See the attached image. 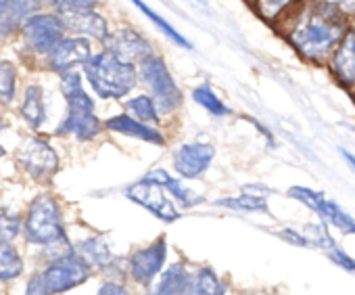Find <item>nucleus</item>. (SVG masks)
<instances>
[{
  "label": "nucleus",
  "mask_w": 355,
  "mask_h": 295,
  "mask_svg": "<svg viewBox=\"0 0 355 295\" xmlns=\"http://www.w3.org/2000/svg\"><path fill=\"white\" fill-rule=\"evenodd\" d=\"M286 40L307 61L324 63L347 32L345 17L318 0H307L293 17H286Z\"/></svg>",
  "instance_id": "1"
},
{
  "label": "nucleus",
  "mask_w": 355,
  "mask_h": 295,
  "mask_svg": "<svg viewBox=\"0 0 355 295\" xmlns=\"http://www.w3.org/2000/svg\"><path fill=\"white\" fill-rule=\"evenodd\" d=\"M84 74L101 99H123L140 80L134 63L123 61L109 51L92 55V59L84 65Z\"/></svg>",
  "instance_id": "2"
},
{
  "label": "nucleus",
  "mask_w": 355,
  "mask_h": 295,
  "mask_svg": "<svg viewBox=\"0 0 355 295\" xmlns=\"http://www.w3.org/2000/svg\"><path fill=\"white\" fill-rule=\"evenodd\" d=\"M61 92L67 101V115L59 124L57 134H73L78 140H92L101 132V121L94 113V101L82 86V76L78 71L61 74Z\"/></svg>",
  "instance_id": "3"
},
{
  "label": "nucleus",
  "mask_w": 355,
  "mask_h": 295,
  "mask_svg": "<svg viewBox=\"0 0 355 295\" xmlns=\"http://www.w3.org/2000/svg\"><path fill=\"white\" fill-rule=\"evenodd\" d=\"M138 76L146 84L150 96L155 99L161 115H169L182 105V90L175 84L163 57L155 51L138 63Z\"/></svg>",
  "instance_id": "4"
},
{
  "label": "nucleus",
  "mask_w": 355,
  "mask_h": 295,
  "mask_svg": "<svg viewBox=\"0 0 355 295\" xmlns=\"http://www.w3.org/2000/svg\"><path fill=\"white\" fill-rule=\"evenodd\" d=\"M67 237L61 220L59 203L51 195H38L26 218V241L36 245H51L59 239Z\"/></svg>",
  "instance_id": "5"
},
{
  "label": "nucleus",
  "mask_w": 355,
  "mask_h": 295,
  "mask_svg": "<svg viewBox=\"0 0 355 295\" xmlns=\"http://www.w3.org/2000/svg\"><path fill=\"white\" fill-rule=\"evenodd\" d=\"M90 274H92V266L88 262H84L76 251L57 262H51L49 268L42 272L44 283L53 295L65 293L73 287H80L82 283H86L90 278Z\"/></svg>",
  "instance_id": "6"
},
{
  "label": "nucleus",
  "mask_w": 355,
  "mask_h": 295,
  "mask_svg": "<svg viewBox=\"0 0 355 295\" xmlns=\"http://www.w3.org/2000/svg\"><path fill=\"white\" fill-rule=\"evenodd\" d=\"M65 22L57 15H32L26 26L21 28L24 32V42L30 51L40 53V55H49L61 40L65 34Z\"/></svg>",
  "instance_id": "7"
},
{
  "label": "nucleus",
  "mask_w": 355,
  "mask_h": 295,
  "mask_svg": "<svg viewBox=\"0 0 355 295\" xmlns=\"http://www.w3.org/2000/svg\"><path fill=\"white\" fill-rule=\"evenodd\" d=\"M125 197L150 214H155L163 222H175L180 218V212L173 205V201L165 195V189L159 183H153L148 178H142L125 189Z\"/></svg>",
  "instance_id": "8"
},
{
  "label": "nucleus",
  "mask_w": 355,
  "mask_h": 295,
  "mask_svg": "<svg viewBox=\"0 0 355 295\" xmlns=\"http://www.w3.org/2000/svg\"><path fill=\"white\" fill-rule=\"evenodd\" d=\"M17 160L26 172L38 180H49L59 170V158L46 140L30 138L17 153Z\"/></svg>",
  "instance_id": "9"
},
{
  "label": "nucleus",
  "mask_w": 355,
  "mask_h": 295,
  "mask_svg": "<svg viewBox=\"0 0 355 295\" xmlns=\"http://www.w3.org/2000/svg\"><path fill=\"white\" fill-rule=\"evenodd\" d=\"M216 149L209 142H184L175 149L173 153V170L187 180L199 178L214 162Z\"/></svg>",
  "instance_id": "10"
},
{
  "label": "nucleus",
  "mask_w": 355,
  "mask_h": 295,
  "mask_svg": "<svg viewBox=\"0 0 355 295\" xmlns=\"http://www.w3.org/2000/svg\"><path fill=\"white\" fill-rule=\"evenodd\" d=\"M288 195L295 197L297 201L305 203V205H307L309 210H313L318 216L326 218V220H328L330 224H334L338 230H343V233H353V235H355V220H353L340 205H336L334 201L326 199L322 193L311 191V189H305V187H293V189L288 191Z\"/></svg>",
  "instance_id": "11"
},
{
  "label": "nucleus",
  "mask_w": 355,
  "mask_h": 295,
  "mask_svg": "<svg viewBox=\"0 0 355 295\" xmlns=\"http://www.w3.org/2000/svg\"><path fill=\"white\" fill-rule=\"evenodd\" d=\"M92 59V44L84 36L76 38H63L51 53H49V65L51 69L65 74L73 71L78 65H86Z\"/></svg>",
  "instance_id": "12"
},
{
  "label": "nucleus",
  "mask_w": 355,
  "mask_h": 295,
  "mask_svg": "<svg viewBox=\"0 0 355 295\" xmlns=\"http://www.w3.org/2000/svg\"><path fill=\"white\" fill-rule=\"evenodd\" d=\"M167 258V243L165 239H157L153 245L138 249L130 258V274L140 285H150L153 278L161 272Z\"/></svg>",
  "instance_id": "13"
},
{
  "label": "nucleus",
  "mask_w": 355,
  "mask_h": 295,
  "mask_svg": "<svg viewBox=\"0 0 355 295\" xmlns=\"http://www.w3.org/2000/svg\"><path fill=\"white\" fill-rule=\"evenodd\" d=\"M105 47L109 53L130 63H140L146 55L153 53V44L132 28H121L109 34V38L105 40Z\"/></svg>",
  "instance_id": "14"
},
{
  "label": "nucleus",
  "mask_w": 355,
  "mask_h": 295,
  "mask_svg": "<svg viewBox=\"0 0 355 295\" xmlns=\"http://www.w3.org/2000/svg\"><path fill=\"white\" fill-rule=\"evenodd\" d=\"M330 67L343 86H355V28L347 30L336 44L330 57Z\"/></svg>",
  "instance_id": "15"
},
{
  "label": "nucleus",
  "mask_w": 355,
  "mask_h": 295,
  "mask_svg": "<svg viewBox=\"0 0 355 295\" xmlns=\"http://www.w3.org/2000/svg\"><path fill=\"white\" fill-rule=\"evenodd\" d=\"M105 126L117 134H123V136H130V138H138V140H144V142H150V144H163L165 138L163 134L153 128L150 124H144V121H138L136 117H132L130 113H121V115H113L105 121Z\"/></svg>",
  "instance_id": "16"
},
{
  "label": "nucleus",
  "mask_w": 355,
  "mask_h": 295,
  "mask_svg": "<svg viewBox=\"0 0 355 295\" xmlns=\"http://www.w3.org/2000/svg\"><path fill=\"white\" fill-rule=\"evenodd\" d=\"M40 7V0H7L0 5V34H15L19 28L26 26V22L36 13Z\"/></svg>",
  "instance_id": "17"
},
{
  "label": "nucleus",
  "mask_w": 355,
  "mask_h": 295,
  "mask_svg": "<svg viewBox=\"0 0 355 295\" xmlns=\"http://www.w3.org/2000/svg\"><path fill=\"white\" fill-rule=\"evenodd\" d=\"M65 22V28L73 34H82L84 38H94L98 42H105L109 38V26H107V19L94 11L90 13H80V15H65L63 17Z\"/></svg>",
  "instance_id": "18"
},
{
  "label": "nucleus",
  "mask_w": 355,
  "mask_h": 295,
  "mask_svg": "<svg viewBox=\"0 0 355 295\" xmlns=\"http://www.w3.org/2000/svg\"><path fill=\"white\" fill-rule=\"evenodd\" d=\"M191 274L187 272V268L182 264H173L159 276L157 283L150 285L146 295H184Z\"/></svg>",
  "instance_id": "19"
},
{
  "label": "nucleus",
  "mask_w": 355,
  "mask_h": 295,
  "mask_svg": "<svg viewBox=\"0 0 355 295\" xmlns=\"http://www.w3.org/2000/svg\"><path fill=\"white\" fill-rule=\"evenodd\" d=\"M73 251L84 260L88 262L92 268H109L113 262H115V255L111 251V247L107 245V241L103 237H90V239H84L80 241Z\"/></svg>",
  "instance_id": "20"
},
{
  "label": "nucleus",
  "mask_w": 355,
  "mask_h": 295,
  "mask_svg": "<svg viewBox=\"0 0 355 295\" xmlns=\"http://www.w3.org/2000/svg\"><path fill=\"white\" fill-rule=\"evenodd\" d=\"M144 178H148V180H153V183H159L165 191H169V193L173 195V199L180 201L184 208H193V205H197V203L203 201L197 193H193L187 185H182L180 180L173 178V176H171L169 172H165V170H150Z\"/></svg>",
  "instance_id": "21"
},
{
  "label": "nucleus",
  "mask_w": 355,
  "mask_h": 295,
  "mask_svg": "<svg viewBox=\"0 0 355 295\" xmlns=\"http://www.w3.org/2000/svg\"><path fill=\"white\" fill-rule=\"evenodd\" d=\"M21 117L26 124L34 130H38L46 119V107H44V90L38 84H32L26 88L24 105H21Z\"/></svg>",
  "instance_id": "22"
},
{
  "label": "nucleus",
  "mask_w": 355,
  "mask_h": 295,
  "mask_svg": "<svg viewBox=\"0 0 355 295\" xmlns=\"http://www.w3.org/2000/svg\"><path fill=\"white\" fill-rule=\"evenodd\" d=\"M224 291L226 289L220 276L211 268H201L191 276L184 295H224Z\"/></svg>",
  "instance_id": "23"
},
{
  "label": "nucleus",
  "mask_w": 355,
  "mask_h": 295,
  "mask_svg": "<svg viewBox=\"0 0 355 295\" xmlns=\"http://www.w3.org/2000/svg\"><path fill=\"white\" fill-rule=\"evenodd\" d=\"M253 7L263 22L276 24L278 19L288 17L293 9H299L301 0H253Z\"/></svg>",
  "instance_id": "24"
},
{
  "label": "nucleus",
  "mask_w": 355,
  "mask_h": 295,
  "mask_svg": "<svg viewBox=\"0 0 355 295\" xmlns=\"http://www.w3.org/2000/svg\"><path fill=\"white\" fill-rule=\"evenodd\" d=\"M125 109L132 117H136L138 121L144 124H157L161 117V111L155 103V99L150 94H136L125 103Z\"/></svg>",
  "instance_id": "25"
},
{
  "label": "nucleus",
  "mask_w": 355,
  "mask_h": 295,
  "mask_svg": "<svg viewBox=\"0 0 355 295\" xmlns=\"http://www.w3.org/2000/svg\"><path fill=\"white\" fill-rule=\"evenodd\" d=\"M132 3H134V7H136V9H140V11H142V13H144V15H146V17H148V19H150V22H153V24H155V26H157V28H159L167 38H169V40H171V42H175L178 47H182V49H187V51H193V42H191L187 36H182L180 32H178L169 22H165L157 11H153L148 5H144L142 0H132Z\"/></svg>",
  "instance_id": "26"
},
{
  "label": "nucleus",
  "mask_w": 355,
  "mask_h": 295,
  "mask_svg": "<svg viewBox=\"0 0 355 295\" xmlns=\"http://www.w3.org/2000/svg\"><path fill=\"white\" fill-rule=\"evenodd\" d=\"M24 272V260L11 241H0V280L17 278Z\"/></svg>",
  "instance_id": "27"
},
{
  "label": "nucleus",
  "mask_w": 355,
  "mask_h": 295,
  "mask_svg": "<svg viewBox=\"0 0 355 295\" xmlns=\"http://www.w3.org/2000/svg\"><path fill=\"white\" fill-rule=\"evenodd\" d=\"M193 101L199 107H203L207 113H211L214 117H224V115L230 113V109L224 105V101L214 92V88L207 82H203L197 88H193Z\"/></svg>",
  "instance_id": "28"
},
{
  "label": "nucleus",
  "mask_w": 355,
  "mask_h": 295,
  "mask_svg": "<svg viewBox=\"0 0 355 295\" xmlns=\"http://www.w3.org/2000/svg\"><path fill=\"white\" fill-rule=\"evenodd\" d=\"M222 208H230V210H241V212H266L268 203L263 195H251V193H243L241 197H226V199H218L216 201Z\"/></svg>",
  "instance_id": "29"
},
{
  "label": "nucleus",
  "mask_w": 355,
  "mask_h": 295,
  "mask_svg": "<svg viewBox=\"0 0 355 295\" xmlns=\"http://www.w3.org/2000/svg\"><path fill=\"white\" fill-rule=\"evenodd\" d=\"M15 80H17L15 65L9 63V61L0 63V105H7V103L13 101V96H15Z\"/></svg>",
  "instance_id": "30"
},
{
  "label": "nucleus",
  "mask_w": 355,
  "mask_h": 295,
  "mask_svg": "<svg viewBox=\"0 0 355 295\" xmlns=\"http://www.w3.org/2000/svg\"><path fill=\"white\" fill-rule=\"evenodd\" d=\"M98 5V0H53V7L57 13L65 15H80V13H90Z\"/></svg>",
  "instance_id": "31"
},
{
  "label": "nucleus",
  "mask_w": 355,
  "mask_h": 295,
  "mask_svg": "<svg viewBox=\"0 0 355 295\" xmlns=\"http://www.w3.org/2000/svg\"><path fill=\"white\" fill-rule=\"evenodd\" d=\"M303 235L307 237L309 245H315L320 249H332L334 247V239L330 237V233L326 230L324 224H309V226H305Z\"/></svg>",
  "instance_id": "32"
},
{
  "label": "nucleus",
  "mask_w": 355,
  "mask_h": 295,
  "mask_svg": "<svg viewBox=\"0 0 355 295\" xmlns=\"http://www.w3.org/2000/svg\"><path fill=\"white\" fill-rule=\"evenodd\" d=\"M21 230V218L0 210V241H13Z\"/></svg>",
  "instance_id": "33"
},
{
  "label": "nucleus",
  "mask_w": 355,
  "mask_h": 295,
  "mask_svg": "<svg viewBox=\"0 0 355 295\" xmlns=\"http://www.w3.org/2000/svg\"><path fill=\"white\" fill-rule=\"evenodd\" d=\"M318 3L328 5L330 9H334L345 19L347 17H353L355 19V0H318Z\"/></svg>",
  "instance_id": "34"
},
{
  "label": "nucleus",
  "mask_w": 355,
  "mask_h": 295,
  "mask_svg": "<svg viewBox=\"0 0 355 295\" xmlns=\"http://www.w3.org/2000/svg\"><path fill=\"white\" fill-rule=\"evenodd\" d=\"M26 295H53V293L49 291L42 274H32V278L28 283V289H26Z\"/></svg>",
  "instance_id": "35"
},
{
  "label": "nucleus",
  "mask_w": 355,
  "mask_h": 295,
  "mask_svg": "<svg viewBox=\"0 0 355 295\" xmlns=\"http://www.w3.org/2000/svg\"><path fill=\"white\" fill-rule=\"evenodd\" d=\"M330 260L332 262H336L340 268H345V270H351V272H355V260L353 258H349L343 249H338L336 245L330 249Z\"/></svg>",
  "instance_id": "36"
},
{
  "label": "nucleus",
  "mask_w": 355,
  "mask_h": 295,
  "mask_svg": "<svg viewBox=\"0 0 355 295\" xmlns=\"http://www.w3.org/2000/svg\"><path fill=\"white\" fill-rule=\"evenodd\" d=\"M98 295H130L128 289L119 283H103L101 289H98Z\"/></svg>",
  "instance_id": "37"
},
{
  "label": "nucleus",
  "mask_w": 355,
  "mask_h": 295,
  "mask_svg": "<svg viewBox=\"0 0 355 295\" xmlns=\"http://www.w3.org/2000/svg\"><path fill=\"white\" fill-rule=\"evenodd\" d=\"M280 235H282V239H284V241H291V243H295V245H309L307 237H305L303 233L293 230V228H286V230H282Z\"/></svg>",
  "instance_id": "38"
},
{
  "label": "nucleus",
  "mask_w": 355,
  "mask_h": 295,
  "mask_svg": "<svg viewBox=\"0 0 355 295\" xmlns=\"http://www.w3.org/2000/svg\"><path fill=\"white\" fill-rule=\"evenodd\" d=\"M249 121H251V124H253V126H255V128L261 132V136H263V138H266L270 144H274V136H272V132H270V130H268V128H266L261 121H257V119H253V117H249Z\"/></svg>",
  "instance_id": "39"
},
{
  "label": "nucleus",
  "mask_w": 355,
  "mask_h": 295,
  "mask_svg": "<svg viewBox=\"0 0 355 295\" xmlns=\"http://www.w3.org/2000/svg\"><path fill=\"white\" fill-rule=\"evenodd\" d=\"M343 158H345V162L351 166V170L355 172V155H351L349 151H343Z\"/></svg>",
  "instance_id": "40"
},
{
  "label": "nucleus",
  "mask_w": 355,
  "mask_h": 295,
  "mask_svg": "<svg viewBox=\"0 0 355 295\" xmlns=\"http://www.w3.org/2000/svg\"><path fill=\"white\" fill-rule=\"evenodd\" d=\"M3 128H5V119H3V117H0V130H3Z\"/></svg>",
  "instance_id": "41"
},
{
  "label": "nucleus",
  "mask_w": 355,
  "mask_h": 295,
  "mask_svg": "<svg viewBox=\"0 0 355 295\" xmlns=\"http://www.w3.org/2000/svg\"><path fill=\"white\" fill-rule=\"evenodd\" d=\"M5 155V149H3V146H0V158H3Z\"/></svg>",
  "instance_id": "42"
},
{
  "label": "nucleus",
  "mask_w": 355,
  "mask_h": 295,
  "mask_svg": "<svg viewBox=\"0 0 355 295\" xmlns=\"http://www.w3.org/2000/svg\"><path fill=\"white\" fill-rule=\"evenodd\" d=\"M7 3V0H0V5H5Z\"/></svg>",
  "instance_id": "43"
},
{
  "label": "nucleus",
  "mask_w": 355,
  "mask_h": 295,
  "mask_svg": "<svg viewBox=\"0 0 355 295\" xmlns=\"http://www.w3.org/2000/svg\"><path fill=\"white\" fill-rule=\"evenodd\" d=\"M199 3H205V0H199Z\"/></svg>",
  "instance_id": "44"
}]
</instances>
